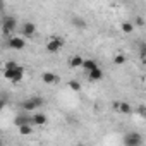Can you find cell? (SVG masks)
<instances>
[{"label": "cell", "mask_w": 146, "mask_h": 146, "mask_svg": "<svg viewBox=\"0 0 146 146\" xmlns=\"http://www.w3.org/2000/svg\"><path fill=\"white\" fill-rule=\"evenodd\" d=\"M43 103H45V100H43L41 96H33V98H29V100H24V102L21 103V107H23V110H26V112H33V110L43 107Z\"/></svg>", "instance_id": "obj_2"}, {"label": "cell", "mask_w": 146, "mask_h": 146, "mask_svg": "<svg viewBox=\"0 0 146 146\" xmlns=\"http://www.w3.org/2000/svg\"><path fill=\"white\" fill-rule=\"evenodd\" d=\"M113 64H115V65H122V64H125V55H122V53L115 55V57H113Z\"/></svg>", "instance_id": "obj_17"}, {"label": "cell", "mask_w": 146, "mask_h": 146, "mask_svg": "<svg viewBox=\"0 0 146 146\" xmlns=\"http://www.w3.org/2000/svg\"><path fill=\"white\" fill-rule=\"evenodd\" d=\"M16 65H17V64H16L14 60H9V62L4 64V69H12V67H16Z\"/></svg>", "instance_id": "obj_20"}, {"label": "cell", "mask_w": 146, "mask_h": 146, "mask_svg": "<svg viewBox=\"0 0 146 146\" xmlns=\"http://www.w3.org/2000/svg\"><path fill=\"white\" fill-rule=\"evenodd\" d=\"M0 144H2V141H0Z\"/></svg>", "instance_id": "obj_23"}, {"label": "cell", "mask_w": 146, "mask_h": 146, "mask_svg": "<svg viewBox=\"0 0 146 146\" xmlns=\"http://www.w3.org/2000/svg\"><path fill=\"white\" fill-rule=\"evenodd\" d=\"M83 57L81 55H72L70 58H69V67L70 69H78V67H81L83 65Z\"/></svg>", "instance_id": "obj_11"}, {"label": "cell", "mask_w": 146, "mask_h": 146, "mask_svg": "<svg viewBox=\"0 0 146 146\" xmlns=\"http://www.w3.org/2000/svg\"><path fill=\"white\" fill-rule=\"evenodd\" d=\"M35 35H36V24L29 23V21L23 23V26H21V36L23 38H31Z\"/></svg>", "instance_id": "obj_7"}, {"label": "cell", "mask_w": 146, "mask_h": 146, "mask_svg": "<svg viewBox=\"0 0 146 146\" xmlns=\"http://www.w3.org/2000/svg\"><path fill=\"white\" fill-rule=\"evenodd\" d=\"M69 88H70L72 91H81V83H79V81H70V83H69Z\"/></svg>", "instance_id": "obj_19"}, {"label": "cell", "mask_w": 146, "mask_h": 146, "mask_svg": "<svg viewBox=\"0 0 146 146\" xmlns=\"http://www.w3.org/2000/svg\"><path fill=\"white\" fill-rule=\"evenodd\" d=\"M4 107H5V102H4L2 98H0V112H2V110H4Z\"/></svg>", "instance_id": "obj_22"}, {"label": "cell", "mask_w": 146, "mask_h": 146, "mask_svg": "<svg viewBox=\"0 0 146 146\" xmlns=\"http://www.w3.org/2000/svg\"><path fill=\"white\" fill-rule=\"evenodd\" d=\"M143 144V136L139 132H127L124 136V146H141Z\"/></svg>", "instance_id": "obj_5"}, {"label": "cell", "mask_w": 146, "mask_h": 146, "mask_svg": "<svg viewBox=\"0 0 146 146\" xmlns=\"http://www.w3.org/2000/svg\"><path fill=\"white\" fill-rule=\"evenodd\" d=\"M41 81L45 84H55V83H58V76L53 74V72H50V70H46V72L41 74Z\"/></svg>", "instance_id": "obj_9"}, {"label": "cell", "mask_w": 146, "mask_h": 146, "mask_svg": "<svg viewBox=\"0 0 146 146\" xmlns=\"http://www.w3.org/2000/svg\"><path fill=\"white\" fill-rule=\"evenodd\" d=\"M120 28H122V33H125V35H131V33L134 31V24L129 23V21H124V23L120 24Z\"/></svg>", "instance_id": "obj_15"}, {"label": "cell", "mask_w": 146, "mask_h": 146, "mask_svg": "<svg viewBox=\"0 0 146 146\" xmlns=\"http://www.w3.org/2000/svg\"><path fill=\"white\" fill-rule=\"evenodd\" d=\"M7 46L11 48V50H23L24 46H26V40L23 38V36H9V40H7Z\"/></svg>", "instance_id": "obj_6"}, {"label": "cell", "mask_w": 146, "mask_h": 146, "mask_svg": "<svg viewBox=\"0 0 146 146\" xmlns=\"http://www.w3.org/2000/svg\"><path fill=\"white\" fill-rule=\"evenodd\" d=\"M88 78H90V81L98 83V81H102V79L105 78V74H103V70H102L100 67H95V69L88 70Z\"/></svg>", "instance_id": "obj_8"}, {"label": "cell", "mask_w": 146, "mask_h": 146, "mask_svg": "<svg viewBox=\"0 0 146 146\" xmlns=\"http://www.w3.org/2000/svg\"><path fill=\"white\" fill-rule=\"evenodd\" d=\"M113 108L120 113H131L132 112V107L127 102H117V103H113Z\"/></svg>", "instance_id": "obj_10"}, {"label": "cell", "mask_w": 146, "mask_h": 146, "mask_svg": "<svg viewBox=\"0 0 146 146\" xmlns=\"http://www.w3.org/2000/svg\"><path fill=\"white\" fill-rule=\"evenodd\" d=\"M16 125H21V124H31V117H26V115H17L16 120H14Z\"/></svg>", "instance_id": "obj_16"}, {"label": "cell", "mask_w": 146, "mask_h": 146, "mask_svg": "<svg viewBox=\"0 0 146 146\" xmlns=\"http://www.w3.org/2000/svg\"><path fill=\"white\" fill-rule=\"evenodd\" d=\"M64 45H65L64 38H60V36H52V38L48 40V43H46V52H48V53H57V52H60V50L64 48Z\"/></svg>", "instance_id": "obj_3"}, {"label": "cell", "mask_w": 146, "mask_h": 146, "mask_svg": "<svg viewBox=\"0 0 146 146\" xmlns=\"http://www.w3.org/2000/svg\"><path fill=\"white\" fill-rule=\"evenodd\" d=\"M86 72L88 70H91V69H95V67H98V64H96V60H91V58H86V60H83V65H81Z\"/></svg>", "instance_id": "obj_13"}, {"label": "cell", "mask_w": 146, "mask_h": 146, "mask_svg": "<svg viewBox=\"0 0 146 146\" xmlns=\"http://www.w3.org/2000/svg\"><path fill=\"white\" fill-rule=\"evenodd\" d=\"M24 74H26V70L19 64L16 67H12V69H4V78L9 79L11 83H21L23 78H24Z\"/></svg>", "instance_id": "obj_1"}, {"label": "cell", "mask_w": 146, "mask_h": 146, "mask_svg": "<svg viewBox=\"0 0 146 146\" xmlns=\"http://www.w3.org/2000/svg\"><path fill=\"white\" fill-rule=\"evenodd\" d=\"M31 124H35V125H45L46 124V115L45 113H35L31 117Z\"/></svg>", "instance_id": "obj_12"}, {"label": "cell", "mask_w": 146, "mask_h": 146, "mask_svg": "<svg viewBox=\"0 0 146 146\" xmlns=\"http://www.w3.org/2000/svg\"><path fill=\"white\" fill-rule=\"evenodd\" d=\"M16 26H17V21H16V17H12V16H7V17H4V21H2V33H4L5 36H11V35L14 33Z\"/></svg>", "instance_id": "obj_4"}, {"label": "cell", "mask_w": 146, "mask_h": 146, "mask_svg": "<svg viewBox=\"0 0 146 146\" xmlns=\"http://www.w3.org/2000/svg\"><path fill=\"white\" fill-rule=\"evenodd\" d=\"M19 127V132L23 134V136H29L31 132H33V125L31 124H21V125H17Z\"/></svg>", "instance_id": "obj_14"}, {"label": "cell", "mask_w": 146, "mask_h": 146, "mask_svg": "<svg viewBox=\"0 0 146 146\" xmlns=\"http://www.w3.org/2000/svg\"><path fill=\"white\" fill-rule=\"evenodd\" d=\"M136 26H139V28H141V26H144V19H143L141 16H139V17H136Z\"/></svg>", "instance_id": "obj_21"}, {"label": "cell", "mask_w": 146, "mask_h": 146, "mask_svg": "<svg viewBox=\"0 0 146 146\" xmlns=\"http://www.w3.org/2000/svg\"><path fill=\"white\" fill-rule=\"evenodd\" d=\"M72 24H74L76 28H86V23L81 17H74V19H72Z\"/></svg>", "instance_id": "obj_18"}]
</instances>
